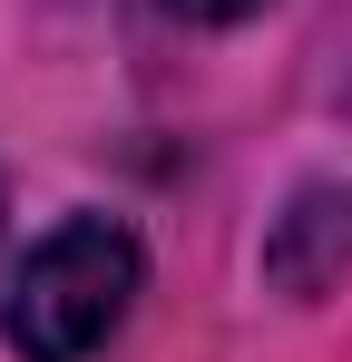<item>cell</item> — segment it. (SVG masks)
I'll use <instances>...</instances> for the list:
<instances>
[{
    "instance_id": "obj_2",
    "label": "cell",
    "mask_w": 352,
    "mask_h": 362,
    "mask_svg": "<svg viewBox=\"0 0 352 362\" xmlns=\"http://www.w3.org/2000/svg\"><path fill=\"white\" fill-rule=\"evenodd\" d=\"M264 274L284 284L293 303L333 294L352 274V186H303L284 216H274V235H264Z\"/></svg>"
},
{
    "instance_id": "obj_3",
    "label": "cell",
    "mask_w": 352,
    "mask_h": 362,
    "mask_svg": "<svg viewBox=\"0 0 352 362\" xmlns=\"http://www.w3.org/2000/svg\"><path fill=\"white\" fill-rule=\"evenodd\" d=\"M167 20H186V30H235V20H254L264 0H157Z\"/></svg>"
},
{
    "instance_id": "obj_1",
    "label": "cell",
    "mask_w": 352,
    "mask_h": 362,
    "mask_svg": "<svg viewBox=\"0 0 352 362\" xmlns=\"http://www.w3.org/2000/svg\"><path fill=\"white\" fill-rule=\"evenodd\" d=\"M147 294V255L117 216H69L30 245V264L10 274L0 333L20 362H88L117 343V323Z\"/></svg>"
}]
</instances>
